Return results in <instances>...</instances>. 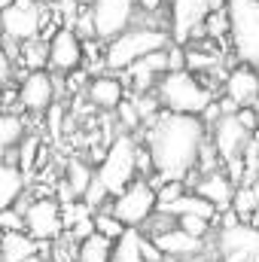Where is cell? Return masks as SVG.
<instances>
[{
    "label": "cell",
    "mask_w": 259,
    "mask_h": 262,
    "mask_svg": "<svg viewBox=\"0 0 259 262\" xmlns=\"http://www.w3.org/2000/svg\"><path fill=\"white\" fill-rule=\"evenodd\" d=\"M146 149L156 168V177L165 180H189L198 171L201 149L207 143V125L201 116L183 113H159L146 125Z\"/></svg>",
    "instance_id": "obj_1"
},
{
    "label": "cell",
    "mask_w": 259,
    "mask_h": 262,
    "mask_svg": "<svg viewBox=\"0 0 259 262\" xmlns=\"http://www.w3.org/2000/svg\"><path fill=\"white\" fill-rule=\"evenodd\" d=\"M156 98L168 113H183V116H204V110L217 101L213 89L198 82L192 70H168L156 82Z\"/></svg>",
    "instance_id": "obj_2"
},
{
    "label": "cell",
    "mask_w": 259,
    "mask_h": 262,
    "mask_svg": "<svg viewBox=\"0 0 259 262\" xmlns=\"http://www.w3.org/2000/svg\"><path fill=\"white\" fill-rule=\"evenodd\" d=\"M171 46V34L153 28V25H134L128 31H122L119 37H113L104 49V64L110 70H128L134 61L162 52Z\"/></svg>",
    "instance_id": "obj_3"
},
{
    "label": "cell",
    "mask_w": 259,
    "mask_h": 262,
    "mask_svg": "<svg viewBox=\"0 0 259 262\" xmlns=\"http://www.w3.org/2000/svg\"><path fill=\"white\" fill-rule=\"evenodd\" d=\"M137 149H140V146L134 143V137L122 131V134L107 146V152L101 156V162H98V168H95V177H98V183L107 189L110 198L122 195L131 183L140 177V174H137Z\"/></svg>",
    "instance_id": "obj_4"
},
{
    "label": "cell",
    "mask_w": 259,
    "mask_h": 262,
    "mask_svg": "<svg viewBox=\"0 0 259 262\" xmlns=\"http://www.w3.org/2000/svg\"><path fill=\"white\" fill-rule=\"evenodd\" d=\"M229 40L238 61L259 67V0H229Z\"/></svg>",
    "instance_id": "obj_5"
},
{
    "label": "cell",
    "mask_w": 259,
    "mask_h": 262,
    "mask_svg": "<svg viewBox=\"0 0 259 262\" xmlns=\"http://www.w3.org/2000/svg\"><path fill=\"white\" fill-rule=\"evenodd\" d=\"M213 250L220 262H259V229L226 213L213 235Z\"/></svg>",
    "instance_id": "obj_6"
},
{
    "label": "cell",
    "mask_w": 259,
    "mask_h": 262,
    "mask_svg": "<svg viewBox=\"0 0 259 262\" xmlns=\"http://www.w3.org/2000/svg\"><path fill=\"white\" fill-rule=\"evenodd\" d=\"M229 0H171V43L186 46L204 34V21L213 9H226Z\"/></svg>",
    "instance_id": "obj_7"
},
{
    "label": "cell",
    "mask_w": 259,
    "mask_h": 262,
    "mask_svg": "<svg viewBox=\"0 0 259 262\" xmlns=\"http://www.w3.org/2000/svg\"><path fill=\"white\" fill-rule=\"evenodd\" d=\"M110 210H113V213H116V216L128 226V229H143V226L149 223V216L159 210V195H156V186H153L149 180L137 177L128 189L122 192V195L113 198Z\"/></svg>",
    "instance_id": "obj_8"
},
{
    "label": "cell",
    "mask_w": 259,
    "mask_h": 262,
    "mask_svg": "<svg viewBox=\"0 0 259 262\" xmlns=\"http://www.w3.org/2000/svg\"><path fill=\"white\" fill-rule=\"evenodd\" d=\"M43 25H46V6L40 0H15L0 12V31L12 43H28L40 37Z\"/></svg>",
    "instance_id": "obj_9"
},
{
    "label": "cell",
    "mask_w": 259,
    "mask_h": 262,
    "mask_svg": "<svg viewBox=\"0 0 259 262\" xmlns=\"http://www.w3.org/2000/svg\"><path fill=\"white\" fill-rule=\"evenodd\" d=\"M21 216H25V232L34 241H40V244L58 241L67 232L61 204L55 198H34V201H28V207L21 210Z\"/></svg>",
    "instance_id": "obj_10"
},
{
    "label": "cell",
    "mask_w": 259,
    "mask_h": 262,
    "mask_svg": "<svg viewBox=\"0 0 259 262\" xmlns=\"http://www.w3.org/2000/svg\"><path fill=\"white\" fill-rule=\"evenodd\" d=\"M140 9V0H95L92 3V31L98 40L110 43L122 31L131 28L134 12Z\"/></svg>",
    "instance_id": "obj_11"
},
{
    "label": "cell",
    "mask_w": 259,
    "mask_h": 262,
    "mask_svg": "<svg viewBox=\"0 0 259 262\" xmlns=\"http://www.w3.org/2000/svg\"><path fill=\"white\" fill-rule=\"evenodd\" d=\"M210 143H213L220 162L229 165V162H235V159H241V156L247 152V146L253 143V131L238 119V113H226V116H220V119L213 122V137H210Z\"/></svg>",
    "instance_id": "obj_12"
},
{
    "label": "cell",
    "mask_w": 259,
    "mask_h": 262,
    "mask_svg": "<svg viewBox=\"0 0 259 262\" xmlns=\"http://www.w3.org/2000/svg\"><path fill=\"white\" fill-rule=\"evenodd\" d=\"M18 104L28 113H46L55 104V79L49 70H31L18 85Z\"/></svg>",
    "instance_id": "obj_13"
},
{
    "label": "cell",
    "mask_w": 259,
    "mask_h": 262,
    "mask_svg": "<svg viewBox=\"0 0 259 262\" xmlns=\"http://www.w3.org/2000/svg\"><path fill=\"white\" fill-rule=\"evenodd\" d=\"M223 98L235 107V110H244V107H256L259 104V70L256 67H235L229 70L226 82H223Z\"/></svg>",
    "instance_id": "obj_14"
},
{
    "label": "cell",
    "mask_w": 259,
    "mask_h": 262,
    "mask_svg": "<svg viewBox=\"0 0 259 262\" xmlns=\"http://www.w3.org/2000/svg\"><path fill=\"white\" fill-rule=\"evenodd\" d=\"M82 64V40L73 28H58L49 40V67L55 73H73Z\"/></svg>",
    "instance_id": "obj_15"
},
{
    "label": "cell",
    "mask_w": 259,
    "mask_h": 262,
    "mask_svg": "<svg viewBox=\"0 0 259 262\" xmlns=\"http://www.w3.org/2000/svg\"><path fill=\"white\" fill-rule=\"evenodd\" d=\"M149 241L159 247V253H162L165 259H171V262L195 259V256L204 250V241L186 235L180 226H174V229H168V232H162V235H156V238H149Z\"/></svg>",
    "instance_id": "obj_16"
},
{
    "label": "cell",
    "mask_w": 259,
    "mask_h": 262,
    "mask_svg": "<svg viewBox=\"0 0 259 262\" xmlns=\"http://www.w3.org/2000/svg\"><path fill=\"white\" fill-rule=\"evenodd\" d=\"M125 73L131 76V82H134L137 95H149V92H156V82L168 73V49L153 52V55H146V58L134 61Z\"/></svg>",
    "instance_id": "obj_17"
},
{
    "label": "cell",
    "mask_w": 259,
    "mask_h": 262,
    "mask_svg": "<svg viewBox=\"0 0 259 262\" xmlns=\"http://www.w3.org/2000/svg\"><path fill=\"white\" fill-rule=\"evenodd\" d=\"M235 189H238V186L229 180L226 171H210V174H201V177H198V183H195L192 192H198L201 198H207V201L217 207V213H223V210H232Z\"/></svg>",
    "instance_id": "obj_18"
},
{
    "label": "cell",
    "mask_w": 259,
    "mask_h": 262,
    "mask_svg": "<svg viewBox=\"0 0 259 262\" xmlns=\"http://www.w3.org/2000/svg\"><path fill=\"white\" fill-rule=\"evenodd\" d=\"M89 101L98 110H119V104L125 101V89L119 76H95L89 82Z\"/></svg>",
    "instance_id": "obj_19"
},
{
    "label": "cell",
    "mask_w": 259,
    "mask_h": 262,
    "mask_svg": "<svg viewBox=\"0 0 259 262\" xmlns=\"http://www.w3.org/2000/svg\"><path fill=\"white\" fill-rule=\"evenodd\" d=\"M25 195V171L9 162V159H0V213L15 207Z\"/></svg>",
    "instance_id": "obj_20"
},
{
    "label": "cell",
    "mask_w": 259,
    "mask_h": 262,
    "mask_svg": "<svg viewBox=\"0 0 259 262\" xmlns=\"http://www.w3.org/2000/svg\"><path fill=\"white\" fill-rule=\"evenodd\" d=\"M159 210L162 213H171L174 220H180V216H204V220L213 223V216H217V207L207 198H201L198 192H183L177 201H171V204H165Z\"/></svg>",
    "instance_id": "obj_21"
},
{
    "label": "cell",
    "mask_w": 259,
    "mask_h": 262,
    "mask_svg": "<svg viewBox=\"0 0 259 262\" xmlns=\"http://www.w3.org/2000/svg\"><path fill=\"white\" fill-rule=\"evenodd\" d=\"M40 241H34L28 232H6L0 238V262H28L37 256Z\"/></svg>",
    "instance_id": "obj_22"
},
{
    "label": "cell",
    "mask_w": 259,
    "mask_h": 262,
    "mask_svg": "<svg viewBox=\"0 0 259 262\" xmlns=\"http://www.w3.org/2000/svg\"><path fill=\"white\" fill-rule=\"evenodd\" d=\"M92 180H95V171L82 162V159H70L67 162V192L73 201H82L85 192H89V186H92Z\"/></svg>",
    "instance_id": "obj_23"
},
{
    "label": "cell",
    "mask_w": 259,
    "mask_h": 262,
    "mask_svg": "<svg viewBox=\"0 0 259 262\" xmlns=\"http://www.w3.org/2000/svg\"><path fill=\"white\" fill-rule=\"evenodd\" d=\"M143 232L140 229H125L119 241H113V262H146L143 259Z\"/></svg>",
    "instance_id": "obj_24"
},
{
    "label": "cell",
    "mask_w": 259,
    "mask_h": 262,
    "mask_svg": "<svg viewBox=\"0 0 259 262\" xmlns=\"http://www.w3.org/2000/svg\"><path fill=\"white\" fill-rule=\"evenodd\" d=\"M76 262H113V241L95 232L92 238L79 241V247H76Z\"/></svg>",
    "instance_id": "obj_25"
},
{
    "label": "cell",
    "mask_w": 259,
    "mask_h": 262,
    "mask_svg": "<svg viewBox=\"0 0 259 262\" xmlns=\"http://www.w3.org/2000/svg\"><path fill=\"white\" fill-rule=\"evenodd\" d=\"M256 210H259V186H253V183H241V186L235 189V198H232V213H235L238 220L247 223Z\"/></svg>",
    "instance_id": "obj_26"
},
{
    "label": "cell",
    "mask_w": 259,
    "mask_h": 262,
    "mask_svg": "<svg viewBox=\"0 0 259 262\" xmlns=\"http://www.w3.org/2000/svg\"><path fill=\"white\" fill-rule=\"evenodd\" d=\"M25 140V122L15 113H0V149L9 156V149H15Z\"/></svg>",
    "instance_id": "obj_27"
},
{
    "label": "cell",
    "mask_w": 259,
    "mask_h": 262,
    "mask_svg": "<svg viewBox=\"0 0 259 262\" xmlns=\"http://www.w3.org/2000/svg\"><path fill=\"white\" fill-rule=\"evenodd\" d=\"M18 49H21V64L28 70H46L49 67V43L46 40L34 37V40L21 43Z\"/></svg>",
    "instance_id": "obj_28"
},
{
    "label": "cell",
    "mask_w": 259,
    "mask_h": 262,
    "mask_svg": "<svg viewBox=\"0 0 259 262\" xmlns=\"http://www.w3.org/2000/svg\"><path fill=\"white\" fill-rule=\"evenodd\" d=\"M125 223L110 210V207H104V210H95V232L98 235H104V238H110V241H119L122 235H125Z\"/></svg>",
    "instance_id": "obj_29"
},
{
    "label": "cell",
    "mask_w": 259,
    "mask_h": 262,
    "mask_svg": "<svg viewBox=\"0 0 259 262\" xmlns=\"http://www.w3.org/2000/svg\"><path fill=\"white\" fill-rule=\"evenodd\" d=\"M177 226H180L186 235H192V238H201V241H204V235L210 232V226H213V223H210V220H204V216H180V220H177Z\"/></svg>",
    "instance_id": "obj_30"
},
{
    "label": "cell",
    "mask_w": 259,
    "mask_h": 262,
    "mask_svg": "<svg viewBox=\"0 0 259 262\" xmlns=\"http://www.w3.org/2000/svg\"><path fill=\"white\" fill-rule=\"evenodd\" d=\"M156 195H159V207H165V204H171V201H177V198L183 195V183L180 180H165L156 189Z\"/></svg>",
    "instance_id": "obj_31"
},
{
    "label": "cell",
    "mask_w": 259,
    "mask_h": 262,
    "mask_svg": "<svg viewBox=\"0 0 259 262\" xmlns=\"http://www.w3.org/2000/svg\"><path fill=\"white\" fill-rule=\"evenodd\" d=\"M116 113L122 116V125H125V134H128V131H134L137 125H140V122H143V119H140V113H137V107H134L131 101H122Z\"/></svg>",
    "instance_id": "obj_32"
},
{
    "label": "cell",
    "mask_w": 259,
    "mask_h": 262,
    "mask_svg": "<svg viewBox=\"0 0 259 262\" xmlns=\"http://www.w3.org/2000/svg\"><path fill=\"white\" fill-rule=\"evenodd\" d=\"M9 79H12V58H9V52L0 46V92L9 85Z\"/></svg>",
    "instance_id": "obj_33"
},
{
    "label": "cell",
    "mask_w": 259,
    "mask_h": 262,
    "mask_svg": "<svg viewBox=\"0 0 259 262\" xmlns=\"http://www.w3.org/2000/svg\"><path fill=\"white\" fill-rule=\"evenodd\" d=\"M162 3H165V0H140V9H143V12H159Z\"/></svg>",
    "instance_id": "obj_34"
},
{
    "label": "cell",
    "mask_w": 259,
    "mask_h": 262,
    "mask_svg": "<svg viewBox=\"0 0 259 262\" xmlns=\"http://www.w3.org/2000/svg\"><path fill=\"white\" fill-rule=\"evenodd\" d=\"M12 3H15V0H0V12H3L6 6H12Z\"/></svg>",
    "instance_id": "obj_35"
},
{
    "label": "cell",
    "mask_w": 259,
    "mask_h": 262,
    "mask_svg": "<svg viewBox=\"0 0 259 262\" xmlns=\"http://www.w3.org/2000/svg\"><path fill=\"white\" fill-rule=\"evenodd\" d=\"M253 113H256V131H259V104L253 107Z\"/></svg>",
    "instance_id": "obj_36"
},
{
    "label": "cell",
    "mask_w": 259,
    "mask_h": 262,
    "mask_svg": "<svg viewBox=\"0 0 259 262\" xmlns=\"http://www.w3.org/2000/svg\"><path fill=\"white\" fill-rule=\"evenodd\" d=\"M76 3H89V6H92V3H95V0H76Z\"/></svg>",
    "instance_id": "obj_37"
},
{
    "label": "cell",
    "mask_w": 259,
    "mask_h": 262,
    "mask_svg": "<svg viewBox=\"0 0 259 262\" xmlns=\"http://www.w3.org/2000/svg\"><path fill=\"white\" fill-rule=\"evenodd\" d=\"M3 235H6V229H3V223H0V238H3Z\"/></svg>",
    "instance_id": "obj_38"
},
{
    "label": "cell",
    "mask_w": 259,
    "mask_h": 262,
    "mask_svg": "<svg viewBox=\"0 0 259 262\" xmlns=\"http://www.w3.org/2000/svg\"><path fill=\"white\" fill-rule=\"evenodd\" d=\"M183 262H195V259H183Z\"/></svg>",
    "instance_id": "obj_39"
},
{
    "label": "cell",
    "mask_w": 259,
    "mask_h": 262,
    "mask_svg": "<svg viewBox=\"0 0 259 262\" xmlns=\"http://www.w3.org/2000/svg\"><path fill=\"white\" fill-rule=\"evenodd\" d=\"M213 262H220V259H213Z\"/></svg>",
    "instance_id": "obj_40"
},
{
    "label": "cell",
    "mask_w": 259,
    "mask_h": 262,
    "mask_svg": "<svg viewBox=\"0 0 259 262\" xmlns=\"http://www.w3.org/2000/svg\"><path fill=\"white\" fill-rule=\"evenodd\" d=\"M43 262H46V259H43Z\"/></svg>",
    "instance_id": "obj_41"
}]
</instances>
